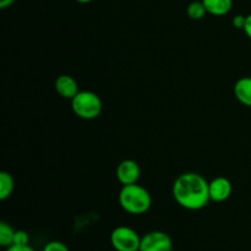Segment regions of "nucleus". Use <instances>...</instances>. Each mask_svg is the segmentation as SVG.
I'll list each match as a JSON object with an SVG mask.
<instances>
[{"label":"nucleus","instance_id":"obj_1","mask_svg":"<svg viewBox=\"0 0 251 251\" xmlns=\"http://www.w3.org/2000/svg\"><path fill=\"white\" fill-rule=\"evenodd\" d=\"M174 200L179 206L190 211L205 207L211 200L208 181L198 173H183L173 184Z\"/></svg>","mask_w":251,"mask_h":251},{"label":"nucleus","instance_id":"obj_2","mask_svg":"<svg viewBox=\"0 0 251 251\" xmlns=\"http://www.w3.org/2000/svg\"><path fill=\"white\" fill-rule=\"evenodd\" d=\"M119 203L130 215H144L151 208L152 198L144 186L135 183L123 185L119 193Z\"/></svg>","mask_w":251,"mask_h":251},{"label":"nucleus","instance_id":"obj_3","mask_svg":"<svg viewBox=\"0 0 251 251\" xmlns=\"http://www.w3.org/2000/svg\"><path fill=\"white\" fill-rule=\"evenodd\" d=\"M71 108L75 115L85 120H92L102 113V100L91 91H80L71 100Z\"/></svg>","mask_w":251,"mask_h":251},{"label":"nucleus","instance_id":"obj_4","mask_svg":"<svg viewBox=\"0 0 251 251\" xmlns=\"http://www.w3.org/2000/svg\"><path fill=\"white\" fill-rule=\"evenodd\" d=\"M110 244L115 251H139L141 237L132 228L120 226L113 229Z\"/></svg>","mask_w":251,"mask_h":251},{"label":"nucleus","instance_id":"obj_5","mask_svg":"<svg viewBox=\"0 0 251 251\" xmlns=\"http://www.w3.org/2000/svg\"><path fill=\"white\" fill-rule=\"evenodd\" d=\"M172 238L161 230H152L141 237L140 251H172Z\"/></svg>","mask_w":251,"mask_h":251},{"label":"nucleus","instance_id":"obj_6","mask_svg":"<svg viewBox=\"0 0 251 251\" xmlns=\"http://www.w3.org/2000/svg\"><path fill=\"white\" fill-rule=\"evenodd\" d=\"M141 174V169L137 162L132 159H124L117 167V179L123 185L137 183Z\"/></svg>","mask_w":251,"mask_h":251},{"label":"nucleus","instance_id":"obj_7","mask_svg":"<svg viewBox=\"0 0 251 251\" xmlns=\"http://www.w3.org/2000/svg\"><path fill=\"white\" fill-rule=\"evenodd\" d=\"M210 198L215 202H223L228 200L232 194V183L225 176H217L208 183Z\"/></svg>","mask_w":251,"mask_h":251},{"label":"nucleus","instance_id":"obj_8","mask_svg":"<svg viewBox=\"0 0 251 251\" xmlns=\"http://www.w3.org/2000/svg\"><path fill=\"white\" fill-rule=\"evenodd\" d=\"M55 91L59 96L66 100H73L80 91H78V85L75 78L69 75L59 76L54 83Z\"/></svg>","mask_w":251,"mask_h":251},{"label":"nucleus","instance_id":"obj_9","mask_svg":"<svg viewBox=\"0 0 251 251\" xmlns=\"http://www.w3.org/2000/svg\"><path fill=\"white\" fill-rule=\"evenodd\" d=\"M234 96L242 104L251 107V77L239 78L234 85Z\"/></svg>","mask_w":251,"mask_h":251},{"label":"nucleus","instance_id":"obj_10","mask_svg":"<svg viewBox=\"0 0 251 251\" xmlns=\"http://www.w3.org/2000/svg\"><path fill=\"white\" fill-rule=\"evenodd\" d=\"M208 14L213 16H223L232 10L233 0H202Z\"/></svg>","mask_w":251,"mask_h":251},{"label":"nucleus","instance_id":"obj_11","mask_svg":"<svg viewBox=\"0 0 251 251\" xmlns=\"http://www.w3.org/2000/svg\"><path fill=\"white\" fill-rule=\"evenodd\" d=\"M14 188L15 183L11 174L7 172H1L0 173V200H6L7 198H10Z\"/></svg>","mask_w":251,"mask_h":251},{"label":"nucleus","instance_id":"obj_12","mask_svg":"<svg viewBox=\"0 0 251 251\" xmlns=\"http://www.w3.org/2000/svg\"><path fill=\"white\" fill-rule=\"evenodd\" d=\"M15 232L16 230L6 222L0 223V245L2 248H9L14 244Z\"/></svg>","mask_w":251,"mask_h":251},{"label":"nucleus","instance_id":"obj_13","mask_svg":"<svg viewBox=\"0 0 251 251\" xmlns=\"http://www.w3.org/2000/svg\"><path fill=\"white\" fill-rule=\"evenodd\" d=\"M186 14L191 20H201L207 14V10L203 5L202 0L201 1H193L189 4L188 9H186Z\"/></svg>","mask_w":251,"mask_h":251},{"label":"nucleus","instance_id":"obj_14","mask_svg":"<svg viewBox=\"0 0 251 251\" xmlns=\"http://www.w3.org/2000/svg\"><path fill=\"white\" fill-rule=\"evenodd\" d=\"M12 245H29V235L25 230H16L14 237V244Z\"/></svg>","mask_w":251,"mask_h":251},{"label":"nucleus","instance_id":"obj_15","mask_svg":"<svg viewBox=\"0 0 251 251\" xmlns=\"http://www.w3.org/2000/svg\"><path fill=\"white\" fill-rule=\"evenodd\" d=\"M43 251H70L69 248L66 247L64 243L58 242V240H53V242H49L44 245Z\"/></svg>","mask_w":251,"mask_h":251},{"label":"nucleus","instance_id":"obj_16","mask_svg":"<svg viewBox=\"0 0 251 251\" xmlns=\"http://www.w3.org/2000/svg\"><path fill=\"white\" fill-rule=\"evenodd\" d=\"M245 20H247V16H244V15H237V16L233 17V26H234L235 28L243 29L245 26Z\"/></svg>","mask_w":251,"mask_h":251},{"label":"nucleus","instance_id":"obj_17","mask_svg":"<svg viewBox=\"0 0 251 251\" xmlns=\"http://www.w3.org/2000/svg\"><path fill=\"white\" fill-rule=\"evenodd\" d=\"M5 251H34L29 245H25V247H21V245H11V247L6 248Z\"/></svg>","mask_w":251,"mask_h":251},{"label":"nucleus","instance_id":"obj_18","mask_svg":"<svg viewBox=\"0 0 251 251\" xmlns=\"http://www.w3.org/2000/svg\"><path fill=\"white\" fill-rule=\"evenodd\" d=\"M244 32L248 37L251 39V14L248 15L247 20H245V26H244Z\"/></svg>","mask_w":251,"mask_h":251},{"label":"nucleus","instance_id":"obj_19","mask_svg":"<svg viewBox=\"0 0 251 251\" xmlns=\"http://www.w3.org/2000/svg\"><path fill=\"white\" fill-rule=\"evenodd\" d=\"M15 0H0V7L1 9H6V7L11 6L14 4Z\"/></svg>","mask_w":251,"mask_h":251},{"label":"nucleus","instance_id":"obj_20","mask_svg":"<svg viewBox=\"0 0 251 251\" xmlns=\"http://www.w3.org/2000/svg\"><path fill=\"white\" fill-rule=\"evenodd\" d=\"M77 2H80V4H88V2L93 1V0H76Z\"/></svg>","mask_w":251,"mask_h":251},{"label":"nucleus","instance_id":"obj_21","mask_svg":"<svg viewBox=\"0 0 251 251\" xmlns=\"http://www.w3.org/2000/svg\"><path fill=\"white\" fill-rule=\"evenodd\" d=\"M139 251H140V250H139Z\"/></svg>","mask_w":251,"mask_h":251}]
</instances>
